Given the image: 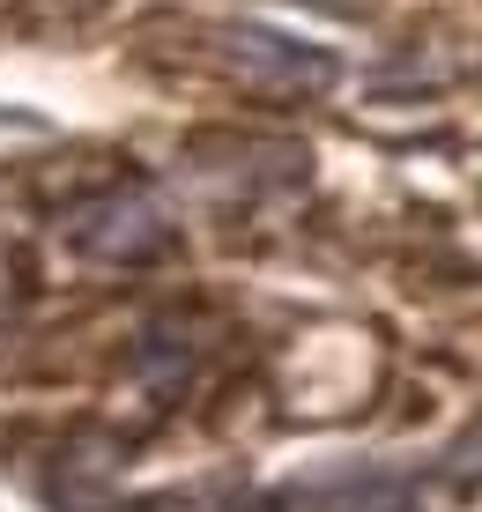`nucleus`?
Listing matches in <instances>:
<instances>
[{
    "mask_svg": "<svg viewBox=\"0 0 482 512\" xmlns=\"http://www.w3.org/2000/svg\"><path fill=\"white\" fill-rule=\"evenodd\" d=\"M171 238H178V223L149 186H104L67 216V245L82 260H104V268L156 260V253H171Z\"/></svg>",
    "mask_w": 482,
    "mask_h": 512,
    "instance_id": "f257e3e1",
    "label": "nucleus"
},
{
    "mask_svg": "<svg viewBox=\"0 0 482 512\" xmlns=\"http://www.w3.org/2000/svg\"><path fill=\"white\" fill-rule=\"evenodd\" d=\"M223 60L238 67L245 82H260V90H327V82L342 75L334 52L290 38V30H260V23H230L223 30Z\"/></svg>",
    "mask_w": 482,
    "mask_h": 512,
    "instance_id": "f03ea898",
    "label": "nucleus"
},
{
    "mask_svg": "<svg viewBox=\"0 0 482 512\" xmlns=\"http://www.w3.org/2000/svg\"><path fill=\"white\" fill-rule=\"evenodd\" d=\"M186 364H193V349L178 342L171 327H156V334H141V357H134V372L156 386V394H164V386H178L186 379Z\"/></svg>",
    "mask_w": 482,
    "mask_h": 512,
    "instance_id": "7ed1b4c3",
    "label": "nucleus"
},
{
    "mask_svg": "<svg viewBox=\"0 0 482 512\" xmlns=\"http://www.w3.org/2000/svg\"><path fill=\"white\" fill-rule=\"evenodd\" d=\"M38 127H45L38 112H0V134H38Z\"/></svg>",
    "mask_w": 482,
    "mask_h": 512,
    "instance_id": "20e7f679",
    "label": "nucleus"
}]
</instances>
